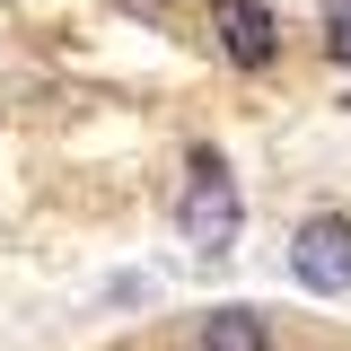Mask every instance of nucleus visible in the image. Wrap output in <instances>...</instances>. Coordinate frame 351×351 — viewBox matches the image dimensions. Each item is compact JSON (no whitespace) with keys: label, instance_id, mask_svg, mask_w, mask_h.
<instances>
[{"label":"nucleus","instance_id":"f257e3e1","mask_svg":"<svg viewBox=\"0 0 351 351\" xmlns=\"http://www.w3.org/2000/svg\"><path fill=\"white\" fill-rule=\"evenodd\" d=\"M237 219H246V202H237V184H228V167H219L211 149H193V193H184V237H193L202 255H219V246L237 237Z\"/></svg>","mask_w":351,"mask_h":351},{"label":"nucleus","instance_id":"f03ea898","mask_svg":"<svg viewBox=\"0 0 351 351\" xmlns=\"http://www.w3.org/2000/svg\"><path fill=\"white\" fill-rule=\"evenodd\" d=\"M290 272H299L307 290H325V299L351 290V219L343 211H316L299 237H290Z\"/></svg>","mask_w":351,"mask_h":351},{"label":"nucleus","instance_id":"7ed1b4c3","mask_svg":"<svg viewBox=\"0 0 351 351\" xmlns=\"http://www.w3.org/2000/svg\"><path fill=\"white\" fill-rule=\"evenodd\" d=\"M211 36H219V53L246 62V71H263V62L281 53V27H272L263 0H211Z\"/></svg>","mask_w":351,"mask_h":351},{"label":"nucleus","instance_id":"20e7f679","mask_svg":"<svg viewBox=\"0 0 351 351\" xmlns=\"http://www.w3.org/2000/svg\"><path fill=\"white\" fill-rule=\"evenodd\" d=\"M202 351H272V334L255 307H219V316H202Z\"/></svg>","mask_w":351,"mask_h":351},{"label":"nucleus","instance_id":"39448f33","mask_svg":"<svg viewBox=\"0 0 351 351\" xmlns=\"http://www.w3.org/2000/svg\"><path fill=\"white\" fill-rule=\"evenodd\" d=\"M325 53L351 62V0H325Z\"/></svg>","mask_w":351,"mask_h":351},{"label":"nucleus","instance_id":"423d86ee","mask_svg":"<svg viewBox=\"0 0 351 351\" xmlns=\"http://www.w3.org/2000/svg\"><path fill=\"white\" fill-rule=\"evenodd\" d=\"M123 9H132V18H158V9H167V0H123Z\"/></svg>","mask_w":351,"mask_h":351}]
</instances>
